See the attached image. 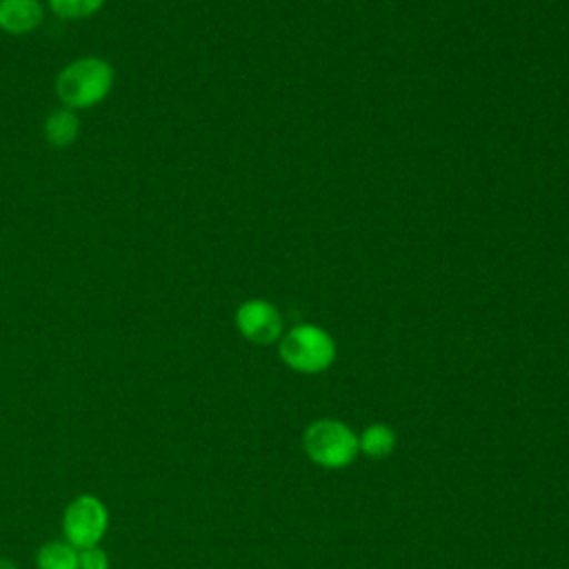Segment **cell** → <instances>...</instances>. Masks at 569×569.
Instances as JSON below:
<instances>
[{"label":"cell","mask_w":569,"mask_h":569,"mask_svg":"<svg viewBox=\"0 0 569 569\" xmlns=\"http://www.w3.org/2000/svg\"><path fill=\"white\" fill-rule=\"evenodd\" d=\"M113 69L107 60L87 56L69 62L56 78V93L69 109H87L107 98Z\"/></svg>","instance_id":"cell-1"},{"label":"cell","mask_w":569,"mask_h":569,"mask_svg":"<svg viewBox=\"0 0 569 569\" xmlns=\"http://www.w3.org/2000/svg\"><path fill=\"white\" fill-rule=\"evenodd\" d=\"M236 327L253 345H273L282 336L278 309L260 298L247 300L236 309Z\"/></svg>","instance_id":"cell-5"},{"label":"cell","mask_w":569,"mask_h":569,"mask_svg":"<svg viewBox=\"0 0 569 569\" xmlns=\"http://www.w3.org/2000/svg\"><path fill=\"white\" fill-rule=\"evenodd\" d=\"M0 569H20L11 558H0Z\"/></svg>","instance_id":"cell-12"},{"label":"cell","mask_w":569,"mask_h":569,"mask_svg":"<svg viewBox=\"0 0 569 569\" xmlns=\"http://www.w3.org/2000/svg\"><path fill=\"white\" fill-rule=\"evenodd\" d=\"M80 131V122L78 118L71 113V109H60L47 116L44 120V138L51 147H67L78 138Z\"/></svg>","instance_id":"cell-9"},{"label":"cell","mask_w":569,"mask_h":569,"mask_svg":"<svg viewBox=\"0 0 569 569\" xmlns=\"http://www.w3.org/2000/svg\"><path fill=\"white\" fill-rule=\"evenodd\" d=\"M42 22L40 0H0V29L11 36H24Z\"/></svg>","instance_id":"cell-6"},{"label":"cell","mask_w":569,"mask_h":569,"mask_svg":"<svg viewBox=\"0 0 569 569\" xmlns=\"http://www.w3.org/2000/svg\"><path fill=\"white\" fill-rule=\"evenodd\" d=\"M78 549L67 540H47L36 551L38 569H80Z\"/></svg>","instance_id":"cell-8"},{"label":"cell","mask_w":569,"mask_h":569,"mask_svg":"<svg viewBox=\"0 0 569 569\" xmlns=\"http://www.w3.org/2000/svg\"><path fill=\"white\" fill-rule=\"evenodd\" d=\"M302 449L307 458L322 469H345L360 453L358 433L336 418H320L307 425Z\"/></svg>","instance_id":"cell-2"},{"label":"cell","mask_w":569,"mask_h":569,"mask_svg":"<svg viewBox=\"0 0 569 569\" xmlns=\"http://www.w3.org/2000/svg\"><path fill=\"white\" fill-rule=\"evenodd\" d=\"M396 442H398L396 431L385 422H371L358 436L360 453H365L371 460H382V458L391 456L393 449H396Z\"/></svg>","instance_id":"cell-7"},{"label":"cell","mask_w":569,"mask_h":569,"mask_svg":"<svg viewBox=\"0 0 569 569\" xmlns=\"http://www.w3.org/2000/svg\"><path fill=\"white\" fill-rule=\"evenodd\" d=\"M102 4L104 0H49V7L53 9V13L71 20L93 16Z\"/></svg>","instance_id":"cell-10"},{"label":"cell","mask_w":569,"mask_h":569,"mask_svg":"<svg viewBox=\"0 0 569 569\" xmlns=\"http://www.w3.org/2000/svg\"><path fill=\"white\" fill-rule=\"evenodd\" d=\"M278 353L298 373H322L336 360V342L316 325H296L280 338Z\"/></svg>","instance_id":"cell-3"},{"label":"cell","mask_w":569,"mask_h":569,"mask_svg":"<svg viewBox=\"0 0 569 569\" xmlns=\"http://www.w3.org/2000/svg\"><path fill=\"white\" fill-rule=\"evenodd\" d=\"M78 562L80 569H109V556L107 551L96 545V547H87V549H78Z\"/></svg>","instance_id":"cell-11"},{"label":"cell","mask_w":569,"mask_h":569,"mask_svg":"<svg viewBox=\"0 0 569 569\" xmlns=\"http://www.w3.org/2000/svg\"><path fill=\"white\" fill-rule=\"evenodd\" d=\"M109 529V509L93 493H80L69 500L62 513V533L76 549L100 545Z\"/></svg>","instance_id":"cell-4"}]
</instances>
